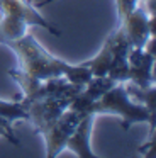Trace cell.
I'll list each match as a JSON object with an SVG mask.
<instances>
[{
  "label": "cell",
  "mask_w": 156,
  "mask_h": 158,
  "mask_svg": "<svg viewBox=\"0 0 156 158\" xmlns=\"http://www.w3.org/2000/svg\"><path fill=\"white\" fill-rule=\"evenodd\" d=\"M92 114H112L121 117V126L127 131L136 123H148L151 126L149 138H154V123L156 114L149 112L142 102H132L131 94L124 83H115L110 90L104 94L98 100H95L90 109Z\"/></svg>",
  "instance_id": "6da1fadb"
},
{
  "label": "cell",
  "mask_w": 156,
  "mask_h": 158,
  "mask_svg": "<svg viewBox=\"0 0 156 158\" xmlns=\"http://www.w3.org/2000/svg\"><path fill=\"white\" fill-rule=\"evenodd\" d=\"M0 44L20 39L31 26L46 29L53 36L61 34L60 29L44 19L43 14H39L37 7L31 4V0H0Z\"/></svg>",
  "instance_id": "7a4b0ae2"
},
{
  "label": "cell",
  "mask_w": 156,
  "mask_h": 158,
  "mask_svg": "<svg viewBox=\"0 0 156 158\" xmlns=\"http://www.w3.org/2000/svg\"><path fill=\"white\" fill-rule=\"evenodd\" d=\"M5 46H9L17 55L19 63H20L19 70H22L24 73H27V75L34 77L37 80L63 77L64 68L68 66V63L64 60H60L56 56H53L29 32H26L20 39L7 43Z\"/></svg>",
  "instance_id": "3957f363"
},
{
  "label": "cell",
  "mask_w": 156,
  "mask_h": 158,
  "mask_svg": "<svg viewBox=\"0 0 156 158\" xmlns=\"http://www.w3.org/2000/svg\"><path fill=\"white\" fill-rule=\"evenodd\" d=\"M71 100L73 99H68V97L46 95V97L29 100V102H22V100L20 102L27 110V121L32 123L36 133L41 134L47 126H51L68 109Z\"/></svg>",
  "instance_id": "277c9868"
},
{
  "label": "cell",
  "mask_w": 156,
  "mask_h": 158,
  "mask_svg": "<svg viewBox=\"0 0 156 158\" xmlns=\"http://www.w3.org/2000/svg\"><path fill=\"white\" fill-rule=\"evenodd\" d=\"M80 119H81V114H78L76 110L66 109L51 126H47L41 133L44 141H46V156L47 158H56L64 150L66 139L73 133V129L76 127Z\"/></svg>",
  "instance_id": "5b68a950"
},
{
  "label": "cell",
  "mask_w": 156,
  "mask_h": 158,
  "mask_svg": "<svg viewBox=\"0 0 156 158\" xmlns=\"http://www.w3.org/2000/svg\"><path fill=\"white\" fill-rule=\"evenodd\" d=\"M154 22H156V15L154 14L148 15V12L138 5L127 15V19L122 24H119L117 27L122 29L131 48L141 49L144 48L146 41L154 36Z\"/></svg>",
  "instance_id": "8992f818"
},
{
  "label": "cell",
  "mask_w": 156,
  "mask_h": 158,
  "mask_svg": "<svg viewBox=\"0 0 156 158\" xmlns=\"http://www.w3.org/2000/svg\"><path fill=\"white\" fill-rule=\"evenodd\" d=\"M129 80L138 89H148L153 85V66H154V55L146 49L131 48L129 49Z\"/></svg>",
  "instance_id": "52a82bcc"
},
{
  "label": "cell",
  "mask_w": 156,
  "mask_h": 158,
  "mask_svg": "<svg viewBox=\"0 0 156 158\" xmlns=\"http://www.w3.org/2000/svg\"><path fill=\"white\" fill-rule=\"evenodd\" d=\"M93 121H95V114H92V112L81 116L76 127H75L73 133L70 134V138L66 139L64 148L73 151L80 158H95L97 156L92 151V144H90V134H92V127H93Z\"/></svg>",
  "instance_id": "ba28073f"
},
{
  "label": "cell",
  "mask_w": 156,
  "mask_h": 158,
  "mask_svg": "<svg viewBox=\"0 0 156 158\" xmlns=\"http://www.w3.org/2000/svg\"><path fill=\"white\" fill-rule=\"evenodd\" d=\"M129 49L131 46L124 44L119 49H115L114 55H112L110 65L107 70V77H110L114 82L117 83H124L129 80Z\"/></svg>",
  "instance_id": "9c48e42d"
},
{
  "label": "cell",
  "mask_w": 156,
  "mask_h": 158,
  "mask_svg": "<svg viewBox=\"0 0 156 158\" xmlns=\"http://www.w3.org/2000/svg\"><path fill=\"white\" fill-rule=\"evenodd\" d=\"M63 77L70 83H73V85L85 87L92 78H93V73H92V70L87 66L85 61L78 63V65H70V63H68V66L64 68V72H63Z\"/></svg>",
  "instance_id": "30bf717a"
},
{
  "label": "cell",
  "mask_w": 156,
  "mask_h": 158,
  "mask_svg": "<svg viewBox=\"0 0 156 158\" xmlns=\"http://www.w3.org/2000/svg\"><path fill=\"white\" fill-rule=\"evenodd\" d=\"M0 116L3 119H7L9 123L27 121V110L22 106V102H10V100L0 99Z\"/></svg>",
  "instance_id": "8fae6325"
},
{
  "label": "cell",
  "mask_w": 156,
  "mask_h": 158,
  "mask_svg": "<svg viewBox=\"0 0 156 158\" xmlns=\"http://www.w3.org/2000/svg\"><path fill=\"white\" fill-rule=\"evenodd\" d=\"M115 5H117V26H119L139 5V0H115Z\"/></svg>",
  "instance_id": "7c38bea8"
},
{
  "label": "cell",
  "mask_w": 156,
  "mask_h": 158,
  "mask_svg": "<svg viewBox=\"0 0 156 158\" xmlns=\"http://www.w3.org/2000/svg\"><path fill=\"white\" fill-rule=\"evenodd\" d=\"M0 138H5V139H7V141H10V143H12V144H15V146H19V144H20V141H19V139H17V138H15V136H10V134H9V133H7V131H5V129H3V127H2V126H0Z\"/></svg>",
  "instance_id": "4fadbf2b"
},
{
  "label": "cell",
  "mask_w": 156,
  "mask_h": 158,
  "mask_svg": "<svg viewBox=\"0 0 156 158\" xmlns=\"http://www.w3.org/2000/svg\"><path fill=\"white\" fill-rule=\"evenodd\" d=\"M0 126H2L3 129L10 134V136H15V134H14V129H12V123H9L7 119H3L2 116H0Z\"/></svg>",
  "instance_id": "5bb4252c"
},
{
  "label": "cell",
  "mask_w": 156,
  "mask_h": 158,
  "mask_svg": "<svg viewBox=\"0 0 156 158\" xmlns=\"http://www.w3.org/2000/svg\"><path fill=\"white\" fill-rule=\"evenodd\" d=\"M51 2H54V0H41V2H37V4H34L37 9H41V7H44V5H47V4H51Z\"/></svg>",
  "instance_id": "9a60e30c"
},
{
  "label": "cell",
  "mask_w": 156,
  "mask_h": 158,
  "mask_svg": "<svg viewBox=\"0 0 156 158\" xmlns=\"http://www.w3.org/2000/svg\"><path fill=\"white\" fill-rule=\"evenodd\" d=\"M0 19H2V10H0Z\"/></svg>",
  "instance_id": "2e32d148"
},
{
  "label": "cell",
  "mask_w": 156,
  "mask_h": 158,
  "mask_svg": "<svg viewBox=\"0 0 156 158\" xmlns=\"http://www.w3.org/2000/svg\"><path fill=\"white\" fill-rule=\"evenodd\" d=\"M142 2H149V0H142Z\"/></svg>",
  "instance_id": "e0dca14e"
}]
</instances>
